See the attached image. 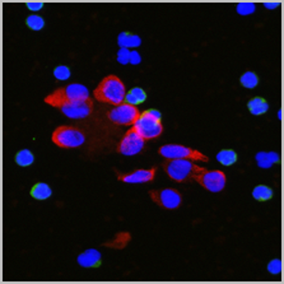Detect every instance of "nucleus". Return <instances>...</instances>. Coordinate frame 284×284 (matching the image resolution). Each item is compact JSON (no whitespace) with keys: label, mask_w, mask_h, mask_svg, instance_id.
<instances>
[{"label":"nucleus","mask_w":284,"mask_h":284,"mask_svg":"<svg viewBox=\"0 0 284 284\" xmlns=\"http://www.w3.org/2000/svg\"><path fill=\"white\" fill-rule=\"evenodd\" d=\"M96 100L105 104L117 105L123 104L126 96L124 83L116 75H107L101 80L97 88L93 92Z\"/></svg>","instance_id":"1"},{"label":"nucleus","mask_w":284,"mask_h":284,"mask_svg":"<svg viewBox=\"0 0 284 284\" xmlns=\"http://www.w3.org/2000/svg\"><path fill=\"white\" fill-rule=\"evenodd\" d=\"M166 174L178 182L195 181L196 176L203 174L205 168L200 167L189 160H167L163 163Z\"/></svg>","instance_id":"2"},{"label":"nucleus","mask_w":284,"mask_h":284,"mask_svg":"<svg viewBox=\"0 0 284 284\" xmlns=\"http://www.w3.org/2000/svg\"><path fill=\"white\" fill-rule=\"evenodd\" d=\"M133 129L144 141L160 137V133L163 131V126L160 123V114L156 110L144 111L133 124Z\"/></svg>","instance_id":"3"},{"label":"nucleus","mask_w":284,"mask_h":284,"mask_svg":"<svg viewBox=\"0 0 284 284\" xmlns=\"http://www.w3.org/2000/svg\"><path fill=\"white\" fill-rule=\"evenodd\" d=\"M88 89L82 84H69L63 88H59L45 98V102L53 107L60 108L68 102L82 98H88Z\"/></svg>","instance_id":"4"},{"label":"nucleus","mask_w":284,"mask_h":284,"mask_svg":"<svg viewBox=\"0 0 284 284\" xmlns=\"http://www.w3.org/2000/svg\"><path fill=\"white\" fill-rule=\"evenodd\" d=\"M53 142L57 147L65 149L77 148L83 145L86 142V135L75 126H59L53 133Z\"/></svg>","instance_id":"5"},{"label":"nucleus","mask_w":284,"mask_h":284,"mask_svg":"<svg viewBox=\"0 0 284 284\" xmlns=\"http://www.w3.org/2000/svg\"><path fill=\"white\" fill-rule=\"evenodd\" d=\"M158 153L162 157L167 160H201V162H208L209 158L200 153L196 149L193 148L178 145V144H167L158 149Z\"/></svg>","instance_id":"6"},{"label":"nucleus","mask_w":284,"mask_h":284,"mask_svg":"<svg viewBox=\"0 0 284 284\" xmlns=\"http://www.w3.org/2000/svg\"><path fill=\"white\" fill-rule=\"evenodd\" d=\"M139 111L134 105L123 104L117 105L111 111H108V119L117 125H130L134 124L139 117Z\"/></svg>","instance_id":"7"},{"label":"nucleus","mask_w":284,"mask_h":284,"mask_svg":"<svg viewBox=\"0 0 284 284\" xmlns=\"http://www.w3.org/2000/svg\"><path fill=\"white\" fill-rule=\"evenodd\" d=\"M149 196L156 204L164 209H176L180 207L182 200L180 193L176 189H171V187L160 189V190H151Z\"/></svg>","instance_id":"8"},{"label":"nucleus","mask_w":284,"mask_h":284,"mask_svg":"<svg viewBox=\"0 0 284 284\" xmlns=\"http://www.w3.org/2000/svg\"><path fill=\"white\" fill-rule=\"evenodd\" d=\"M60 110L65 116L71 117V119H84L92 114L93 102L89 97L71 101V102L61 106Z\"/></svg>","instance_id":"9"},{"label":"nucleus","mask_w":284,"mask_h":284,"mask_svg":"<svg viewBox=\"0 0 284 284\" xmlns=\"http://www.w3.org/2000/svg\"><path fill=\"white\" fill-rule=\"evenodd\" d=\"M197 184L212 193H219L226 186V175L222 171H207L196 176Z\"/></svg>","instance_id":"10"},{"label":"nucleus","mask_w":284,"mask_h":284,"mask_svg":"<svg viewBox=\"0 0 284 284\" xmlns=\"http://www.w3.org/2000/svg\"><path fill=\"white\" fill-rule=\"evenodd\" d=\"M143 148L144 139L134 129H130L117 145V152L125 156H134L139 153Z\"/></svg>","instance_id":"11"},{"label":"nucleus","mask_w":284,"mask_h":284,"mask_svg":"<svg viewBox=\"0 0 284 284\" xmlns=\"http://www.w3.org/2000/svg\"><path fill=\"white\" fill-rule=\"evenodd\" d=\"M156 168H149V170H135L129 174H120L117 172V178L126 184H142V182H149L154 180L156 176Z\"/></svg>","instance_id":"12"},{"label":"nucleus","mask_w":284,"mask_h":284,"mask_svg":"<svg viewBox=\"0 0 284 284\" xmlns=\"http://www.w3.org/2000/svg\"><path fill=\"white\" fill-rule=\"evenodd\" d=\"M78 263L84 267H98L101 265V254L97 250L90 248L78 256Z\"/></svg>","instance_id":"13"},{"label":"nucleus","mask_w":284,"mask_h":284,"mask_svg":"<svg viewBox=\"0 0 284 284\" xmlns=\"http://www.w3.org/2000/svg\"><path fill=\"white\" fill-rule=\"evenodd\" d=\"M256 160L261 168H269L274 163L279 162V156L275 152H267V153L260 152L256 154Z\"/></svg>","instance_id":"14"},{"label":"nucleus","mask_w":284,"mask_h":284,"mask_svg":"<svg viewBox=\"0 0 284 284\" xmlns=\"http://www.w3.org/2000/svg\"><path fill=\"white\" fill-rule=\"evenodd\" d=\"M53 194L51 187L45 182H37L32 189H31V196L37 199V200H45L49 199Z\"/></svg>","instance_id":"15"},{"label":"nucleus","mask_w":284,"mask_h":284,"mask_svg":"<svg viewBox=\"0 0 284 284\" xmlns=\"http://www.w3.org/2000/svg\"><path fill=\"white\" fill-rule=\"evenodd\" d=\"M248 107L252 115H263L269 110V105H267V102L264 98L261 97H255L252 98V100L248 101Z\"/></svg>","instance_id":"16"},{"label":"nucleus","mask_w":284,"mask_h":284,"mask_svg":"<svg viewBox=\"0 0 284 284\" xmlns=\"http://www.w3.org/2000/svg\"><path fill=\"white\" fill-rule=\"evenodd\" d=\"M145 98H147V93H145L142 88L137 87V88H133V89L127 92L126 96H125V102L135 106V105L144 102Z\"/></svg>","instance_id":"17"},{"label":"nucleus","mask_w":284,"mask_h":284,"mask_svg":"<svg viewBox=\"0 0 284 284\" xmlns=\"http://www.w3.org/2000/svg\"><path fill=\"white\" fill-rule=\"evenodd\" d=\"M129 241H130V234L127 233V232H120V233L116 234V237L114 240H111L110 242H106L105 246L114 248H124Z\"/></svg>","instance_id":"18"},{"label":"nucleus","mask_w":284,"mask_h":284,"mask_svg":"<svg viewBox=\"0 0 284 284\" xmlns=\"http://www.w3.org/2000/svg\"><path fill=\"white\" fill-rule=\"evenodd\" d=\"M217 160L219 163L224 164V166H231V164L236 163L237 160V153L232 149H224L217 154Z\"/></svg>","instance_id":"19"},{"label":"nucleus","mask_w":284,"mask_h":284,"mask_svg":"<svg viewBox=\"0 0 284 284\" xmlns=\"http://www.w3.org/2000/svg\"><path fill=\"white\" fill-rule=\"evenodd\" d=\"M119 45L123 47H137L141 45V37L125 32L119 36Z\"/></svg>","instance_id":"20"},{"label":"nucleus","mask_w":284,"mask_h":284,"mask_svg":"<svg viewBox=\"0 0 284 284\" xmlns=\"http://www.w3.org/2000/svg\"><path fill=\"white\" fill-rule=\"evenodd\" d=\"M252 196L259 201H266L273 196V190L270 187L265 186V185H260V186L255 187L254 191H252Z\"/></svg>","instance_id":"21"},{"label":"nucleus","mask_w":284,"mask_h":284,"mask_svg":"<svg viewBox=\"0 0 284 284\" xmlns=\"http://www.w3.org/2000/svg\"><path fill=\"white\" fill-rule=\"evenodd\" d=\"M35 157L32 152L28 151V149H23V151H19L16 154V162L17 164L22 166V167H26V166H30V164L34 163Z\"/></svg>","instance_id":"22"},{"label":"nucleus","mask_w":284,"mask_h":284,"mask_svg":"<svg viewBox=\"0 0 284 284\" xmlns=\"http://www.w3.org/2000/svg\"><path fill=\"white\" fill-rule=\"evenodd\" d=\"M241 84L244 86V87L246 88H254L258 86L259 83V78L258 75L255 73H252V71H246V73L241 77L240 79Z\"/></svg>","instance_id":"23"},{"label":"nucleus","mask_w":284,"mask_h":284,"mask_svg":"<svg viewBox=\"0 0 284 284\" xmlns=\"http://www.w3.org/2000/svg\"><path fill=\"white\" fill-rule=\"evenodd\" d=\"M26 23H27V26L30 27L31 30L40 31L44 28L45 20L41 17H38V16H30V17L27 18Z\"/></svg>","instance_id":"24"},{"label":"nucleus","mask_w":284,"mask_h":284,"mask_svg":"<svg viewBox=\"0 0 284 284\" xmlns=\"http://www.w3.org/2000/svg\"><path fill=\"white\" fill-rule=\"evenodd\" d=\"M53 75L56 77V79L65 80L71 77V71H69V68L68 67H64V65H61V67L55 68V71H53Z\"/></svg>","instance_id":"25"},{"label":"nucleus","mask_w":284,"mask_h":284,"mask_svg":"<svg viewBox=\"0 0 284 284\" xmlns=\"http://www.w3.org/2000/svg\"><path fill=\"white\" fill-rule=\"evenodd\" d=\"M267 270L270 271L271 274H279L282 271V261L279 259L271 260L267 265Z\"/></svg>","instance_id":"26"},{"label":"nucleus","mask_w":284,"mask_h":284,"mask_svg":"<svg viewBox=\"0 0 284 284\" xmlns=\"http://www.w3.org/2000/svg\"><path fill=\"white\" fill-rule=\"evenodd\" d=\"M237 12L240 14H250L255 12V5L251 3H241L237 5Z\"/></svg>","instance_id":"27"},{"label":"nucleus","mask_w":284,"mask_h":284,"mask_svg":"<svg viewBox=\"0 0 284 284\" xmlns=\"http://www.w3.org/2000/svg\"><path fill=\"white\" fill-rule=\"evenodd\" d=\"M117 60L121 64H126L127 61L130 60V53L126 49H121L119 53H117Z\"/></svg>","instance_id":"28"},{"label":"nucleus","mask_w":284,"mask_h":284,"mask_svg":"<svg viewBox=\"0 0 284 284\" xmlns=\"http://www.w3.org/2000/svg\"><path fill=\"white\" fill-rule=\"evenodd\" d=\"M130 61L131 64H139V61H141V56H139V53H137V51H133V53H130Z\"/></svg>","instance_id":"29"},{"label":"nucleus","mask_w":284,"mask_h":284,"mask_svg":"<svg viewBox=\"0 0 284 284\" xmlns=\"http://www.w3.org/2000/svg\"><path fill=\"white\" fill-rule=\"evenodd\" d=\"M27 7L30 8L31 10H35V12H37V10L42 9V7H44V4H42V3H28V4H27Z\"/></svg>","instance_id":"30"},{"label":"nucleus","mask_w":284,"mask_h":284,"mask_svg":"<svg viewBox=\"0 0 284 284\" xmlns=\"http://www.w3.org/2000/svg\"><path fill=\"white\" fill-rule=\"evenodd\" d=\"M278 5H279V4H265V7L266 8H275V7H278Z\"/></svg>","instance_id":"31"}]
</instances>
